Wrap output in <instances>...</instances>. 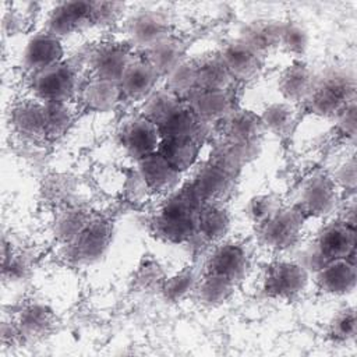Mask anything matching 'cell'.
Instances as JSON below:
<instances>
[{
	"mask_svg": "<svg viewBox=\"0 0 357 357\" xmlns=\"http://www.w3.org/2000/svg\"><path fill=\"white\" fill-rule=\"evenodd\" d=\"M202 205L204 202L190 184L172 192L152 222L155 234L169 243L190 241L197 236Z\"/></svg>",
	"mask_w": 357,
	"mask_h": 357,
	"instance_id": "6da1fadb",
	"label": "cell"
},
{
	"mask_svg": "<svg viewBox=\"0 0 357 357\" xmlns=\"http://www.w3.org/2000/svg\"><path fill=\"white\" fill-rule=\"evenodd\" d=\"M356 75L347 67H331L315 77L314 86L304 105L312 114L336 117L356 100Z\"/></svg>",
	"mask_w": 357,
	"mask_h": 357,
	"instance_id": "7a4b0ae2",
	"label": "cell"
},
{
	"mask_svg": "<svg viewBox=\"0 0 357 357\" xmlns=\"http://www.w3.org/2000/svg\"><path fill=\"white\" fill-rule=\"evenodd\" d=\"M356 226L339 219L321 229L315 240L304 250L298 259L307 271H317L324 264L339 258H354Z\"/></svg>",
	"mask_w": 357,
	"mask_h": 357,
	"instance_id": "3957f363",
	"label": "cell"
},
{
	"mask_svg": "<svg viewBox=\"0 0 357 357\" xmlns=\"http://www.w3.org/2000/svg\"><path fill=\"white\" fill-rule=\"evenodd\" d=\"M307 216L297 206H283L266 220L257 225V236L262 245L269 250L283 251L297 244Z\"/></svg>",
	"mask_w": 357,
	"mask_h": 357,
	"instance_id": "277c9868",
	"label": "cell"
},
{
	"mask_svg": "<svg viewBox=\"0 0 357 357\" xmlns=\"http://www.w3.org/2000/svg\"><path fill=\"white\" fill-rule=\"evenodd\" d=\"M113 225L103 218H91L86 226L66 245V257L77 265L98 262L109 250Z\"/></svg>",
	"mask_w": 357,
	"mask_h": 357,
	"instance_id": "5b68a950",
	"label": "cell"
},
{
	"mask_svg": "<svg viewBox=\"0 0 357 357\" xmlns=\"http://www.w3.org/2000/svg\"><path fill=\"white\" fill-rule=\"evenodd\" d=\"M78 89V78L74 66L61 61L31 77V91L42 103L70 102Z\"/></svg>",
	"mask_w": 357,
	"mask_h": 357,
	"instance_id": "8992f818",
	"label": "cell"
},
{
	"mask_svg": "<svg viewBox=\"0 0 357 357\" xmlns=\"http://www.w3.org/2000/svg\"><path fill=\"white\" fill-rule=\"evenodd\" d=\"M308 284V271L298 261H276L271 264L262 278V291L269 298L293 300Z\"/></svg>",
	"mask_w": 357,
	"mask_h": 357,
	"instance_id": "52a82bcc",
	"label": "cell"
},
{
	"mask_svg": "<svg viewBox=\"0 0 357 357\" xmlns=\"http://www.w3.org/2000/svg\"><path fill=\"white\" fill-rule=\"evenodd\" d=\"M340 197V188L328 173L318 172L310 176L301 185L298 202L296 204L304 215L326 216L336 208Z\"/></svg>",
	"mask_w": 357,
	"mask_h": 357,
	"instance_id": "ba28073f",
	"label": "cell"
},
{
	"mask_svg": "<svg viewBox=\"0 0 357 357\" xmlns=\"http://www.w3.org/2000/svg\"><path fill=\"white\" fill-rule=\"evenodd\" d=\"M119 142L135 160L158 152L162 142L159 127L144 114L127 120L119 131Z\"/></svg>",
	"mask_w": 357,
	"mask_h": 357,
	"instance_id": "9c48e42d",
	"label": "cell"
},
{
	"mask_svg": "<svg viewBox=\"0 0 357 357\" xmlns=\"http://www.w3.org/2000/svg\"><path fill=\"white\" fill-rule=\"evenodd\" d=\"M92 26L91 1H63L49 13L45 31L63 39Z\"/></svg>",
	"mask_w": 357,
	"mask_h": 357,
	"instance_id": "30bf717a",
	"label": "cell"
},
{
	"mask_svg": "<svg viewBox=\"0 0 357 357\" xmlns=\"http://www.w3.org/2000/svg\"><path fill=\"white\" fill-rule=\"evenodd\" d=\"M219 56L233 81L248 82L259 75L264 66V56L240 38L225 43Z\"/></svg>",
	"mask_w": 357,
	"mask_h": 357,
	"instance_id": "8fae6325",
	"label": "cell"
},
{
	"mask_svg": "<svg viewBox=\"0 0 357 357\" xmlns=\"http://www.w3.org/2000/svg\"><path fill=\"white\" fill-rule=\"evenodd\" d=\"M64 59V46L61 39L49 33L39 32L31 36L22 50V67L32 74L56 66Z\"/></svg>",
	"mask_w": 357,
	"mask_h": 357,
	"instance_id": "7c38bea8",
	"label": "cell"
},
{
	"mask_svg": "<svg viewBox=\"0 0 357 357\" xmlns=\"http://www.w3.org/2000/svg\"><path fill=\"white\" fill-rule=\"evenodd\" d=\"M126 31L134 46L146 50L170 35V24L162 13L142 10L127 20Z\"/></svg>",
	"mask_w": 357,
	"mask_h": 357,
	"instance_id": "4fadbf2b",
	"label": "cell"
},
{
	"mask_svg": "<svg viewBox=\"0 0 357 357\" xmlns=\"http://www.w3.org/2000/svg\"><path fill=\"white\" fill-rule=\"evenodd\" d=\"M357 280L354 258H339L324 264L315 271V283L321 291L331 296L353 293Z\"/></svg>",
	"mask_w": 357,
	"mask_h": 357,
	"instance_id": "5bb4252c",
	"label": "cell"
},
{
	"mask_svg": "<svg viewBox=\"0 0 357 357\" xmlns=\"http://www.w3.org/2000/svg\"><path fill=\"white\" fill-rule=\"evenodd\" d=\"M160 75L145 60H132L119 79L123 99L130 102L146 100L155 91Z\"/></svg>",
	"mask_w": 357,
	"mask_h": 357,
	"instance_id": "9a60e30c",
	"label": "cell"
},
{
	"mask_svg": "<svg viewBox=\"0 0 357 357\" xmlns=\"http://www.w3.org/2000/svg\"><path fill=\"white\" fill-rule=\"evenodd\" d=\"M234 177L225 169L209 162L195 173L190 185L204 204L222 202L231 192Z\"/></svg>",
	"mask_w": 357,
	"mask_h": 357,
	"instance_id": "2e32d148",
	"label": "cell"
},
{
	"mask_svg": "<svg viewBox=\"0 0 357 357\" xmlns=\"http://www.w3.org/2000/svg\"><path fill=\"white\" fill-rule=\"evenodd\" d=\"M128 47L120 43H102L89 54V67L93 77L117 81L132 61Z\"/></svg>",
	"mask_w": 357,
	"mask_h": 357,
	"instance_id": "e0dca14e",
	"label": "cell"
},
{
	"mask_svg": "<svg viewBox=\"0 0 357 357\" xmlns=\"http://www.w3.org/2000/svg\"><path fill=\"white\" fill-rule=\"evenodd\" d=\"M250 269V258L247 250L236 241H225L219 244L208 259V271L223 275L240 282Z\"/></svg>",
	"mask_w": 357,
	"mask_h": 357,
	"instance_id": "ac0fdd59",
	"label": "cell"
},
{
	"mask_svg": "<svg viewBox=\"0 0 357 357\" xmlns=\"http://www.w3.org/2000/svg\"><path fill=\"white\" fill-rule=\"evenodd\" d=\"M15 325L22 340L38 342L53 335L57 326V317L49 305L32 303L21 310Z\"/></svg>",
	"mask_w": 357,
	"mask_h": 357,
	"instance_id": "d6986e66",
	"label": "cell"
},
{
	"mask_svg": "<svg viewBox=\"0 0 357 357\" xmlns=\"http://www.w3.org/2000/svg\"><path fill=\"white\" fill-rule=\"evenodd\" d=\"M137 173L145 187L155 192H167L173 190L181 174L159 152L137 160Z\"/></svg>",
	"mask_w": 357,
	"mask_h": 357,
	"instance_id": "ffe728a7",
	"label": "cell"
},
{
	"mask_svg": "<svg viewBox=\"0 0 357 357\" xmlns=\"http://www.w3.org/2000/svg\"><path fill=\"white\" fill-rule=\"evenodd\" d=\"M315 74L311 67L303 60H293L291 64L284 67L278 78V91L289 103L305 102L314 82Z\"/></svg>",
	"mask_w": 357,
	"mask_h": 357,
	"instance_id": "44dd1931",
	"label": "cell"
},
{
	"mask_svg": "<svg viewBox=\"0 0 357 357\" xmlns=\"http://www.w3.org/2000/svg\"><path fill=\"white\" fill-rule=\"evenodd\" d=\"M192 112L206 124L223 121L234 109L231 95L226 91L197 89L185 100Z\"/></svg>",
	"mask_w": 357,
	"mask_h": 357,
	"instance_id": "7402d4cb",
	"label": "cell"
},
{
	"mask_svg": "<svg viewBox=\"0 0 357 357\" xmlns=\"http://www.w3.org/2000/svg\"><path fill=\"white\" fill-rule=\"evenodd\" d=\"M10 124L17 134L28 139L45 138V106L38 99H24L10 112Z\"/></svg>",
	"mask_w": 357,
	"mask_h": 357,
	"instance_id": "603a6c76",
	"label": "cell"
},
{
	"mask_svg": "<svg viewBox=\"0 0 357 357\" xmlns=\"http://www.w3.org/2000/svg\"><path fill=\"white\" fill-rule=\"evenodd\" d=\"M258 153L259 144L241 142L225 137V139L215 146L211 162L236 176L245 165L254 160Z\"/></svg>",
	"mask_w": 357,
	"mask_h": 357,
	"instance_id": "cb8c5ba5",
	"label": "cell"
},
{
	"mask_svg": "<svg viewBox=\"0 0 357 357\" xmlns=\"http://www.w3.org/2000/svg\"><path fill=\"white\" fill-rule=\"evenodd\" d=\"M82 105L98 113L112 112L123 99L117 81L92 77L79 92Z\"/></svg>",
	"mask_w": 357,
	"mask_h": 357,
	"instance_id": "d4e9b609",
	"label": "cell"
},
{
	"mask_svg": "<svg viewBox=\"0 0 357 357\" xmlns=\"http://www.w3.org/2000/svg\"><path fill=\"white\" fill-rule=\"evenodd\" d=\"M208 124L204 123L188 106L187 102H181L178 107L167 117V120L159 127L162 137H178L191 138L198 142L205 137Z\"/></svg>",
	"mask_w": 357,
	"mask_h": 357,
	"instance_id": "484cf974",
	"label": "cell"
},
{
	"mask_svg": "<svg viewBox=\"0 0 357 357\" xmlns=\"http://www.w3.org/2000/svg\"><path fill=\"white\" fill-rule=\"evenodd\" d=\"M223 128L226 138L259 144L265 132L261 116L248 109H233L223 120Z\"/></svg>",
	"mask_w": 357,
	"mask_h": 357,
	"instance_id": "4316f807",
	"label": "cell"
},
{
	"mask_svg": "<svg viewBox=\"0 0 357 357\" xmlns=\"http://www.w3.org/2000/svg\"><path fill=\"white\" fill-rule=\"evenodd\" d=\"M280 21L259 18L247 22L240 31V39L261 56L279 47Z\"/></svg>",
	"mask_w": 357,
	"mask_h": 357,
	"instance_id": "83f0119b",
	"label": "cell"
},
{
	"mask_svg": "<svg viewBox=\"0 0 357 357\" xmlns=\"http://www.w3.org/2000/svg\"><path fill=\"white\" fill-rule=\"evenodd\" d=\"M144 59L155 68L160 77H166L181 61L185 60L184 45L178 38L169 35L146 49Z\"/></svg>",
	"mask_w": 357,
	"mask_h": 357,
	"instance_id": "f1b7e54d",
	"label": "cell"
},
{
	"mask_svg": "<svg viewBox=\"0 0 357 357\" xmlns=\"http://www.w3.org/2000/svg\"><path fill=\"white\" fill-rule=\"evenodd\" d=\"M236 284L237 283L223 275L206 271V273L198 280L194 293L202 305L213 308L230 300Z\"/></svg>",
	"mask_w": 357,
	"mask_h": 357,
	"instance_id": "f546056e",
	"label": "cell"
},
{
	"mask_svg": "<svg viewBox=\"0 0 357 357\" xmlns=\"http://www.w3.org/2000/svg\"><path fill=\"white\" fill-rule=\"evenodd\" d=\"M230 229V215L220 202L204 204L198 216L197 236L206 241H220Z\"/></svg>",
	"mask_w": 357,
	"mask_h": 357,
	"instance_id": "4dcf8cb0",
	"label": "cell"
},
{
	"mask_svg": "<svg viewBox=\"0 0 357 357\" xmlns=\"http://www.w3.org/2000/svg\"><path fill=\"white\" fill-rule=\"evenodd\" d=\"M199 142L191 138L162 137L158 152L180 173L190 169L198 156Z\"/></svg>",
	"mask_w": 357,
	"mask_h": 357,
	"instance_id": "1f68e13d",
	"label": "cell"
},
{
	"mask_svg": "<svg viewBox=\"0 0 357 357\" xmlns=\"http://www.w3.org/2000/svg\"><path fill=\"white\" fill-rule=\"evenodd\" d=\"M197 63L198 89L226 91L230 88L233 79L226 70L219 53L212 56H204Z\"/></svg>",
	"mask_w": 357,
	"mask_h": 357,
	"instance_id": "d6a6232c",
	"label": "cell"
},
{
	"mask_svg": "<svg viewBox=\"0 0 357 357\" xmlns=\"http://www.w3.org/2000/svg\"><path fill=\"white\" fill-rule=\"evenodd\" d=\"M259 116L265 131H271L276 137H287L296 124V109L289 102L271 103Z\"/></svg>",
	"mask_w": 357,
	"mask_h": 357,
	"instance_id": "836d02e7",
	"label": "cell"
},
{
	"mask_svg": "<svg viewBox=\"0 0 357 357\" xmlns=\"http://www.w3.org/2000/svg\"><path fill=\"white\" fill-rule=\"evenodd\" d=\"M91 213L82 206H66L54 220V236L59 241L70 243L91 220Z\"/></svg>",
	"mask_w": 357,
	"mask_h": 357,
	"instance_id": "e575fe53",
	"label": "cell"
},
{
	"mask_svg": "<svg viewBox=\"0 0 357 357\" xmlns=\"http://www.w3.org/2000/svg\"><path fill=\"white\" fill-rule=\"evenodd\" d=\"M310 46V35L305 26L298 21H280L279 47L294 60H301Z\"/></svg>",
	"mask_w": 357,
	"mask_h": 357,
	"instance_id": "d590c367",
	"label": "cell"
},
{
	"mask_svg": "<svg viewBox=\"0 0 357 357\" xmlns=\"http://www.w3.org/2000/svg\"><path fill=\"white\" fill-rule=\"evenodd\" d=\"M45 106V138L56 139L64 135L74 121V110L70 102L43 103Z\"/></svg>",
	"mask_w": 357,
	"mask_h": 357,
	"instance_id": "8d00e7d4",
	"label": "cell"
},
{
	"mask_svg": "<svg viewBox=\"0 0 357 357\" xmlns=\"http://www.w3.org/2000/svg\"><path fill=\"white\" fill-rule=\"evenodd\" d=\"M181 102V98L176 96L169 89H156L145 100L142 114L160 127Z\"/></svg>",
	"mask_w": 357,
	"mask_h": 357,
	"instance_id": "74e56055",
	"label": "cell"
},
{
	"mask_svg": "<svg viewBox=\"0 0 357 357\" xmlns=\"http://www.w3.org/2000/svg\"><path fill=\"white\" fill-rule=\"evenodd\" d=\"M166 89L178 98H188L198 89L195 60L181 61L170 74L166 75Z\"/></svg>",
	"mask_w": 357,
	"mask_h": 357,
	"instance_id": "f35d334b",
	"label": "cell"
},
{
	"mask_svg": "<svg viewBox=\"0 0 357 357\" xmlns=\"http://www.w3.org/2000/svg\"><path fill=\"white\" fill-rule=\"evenodd\" d=\"M198 283L197 275L192 268H184L170 278H166L160 291L167 301L178 303L184 300L190 293L195 291Z\"/></svg>",
	"mask_w": 357,
	"mask_h": 357,
	"instance_id": "ab89813d",
	"label": "cell"
},
{
	"mask_svg": "<svg viewBox=\"0 0 357 357\" xmlns=\"http://www.w3.org/2000/svg\"><path fill=\"white\" fill-rule=\"evenodd\" d=\"M134 286L142 291L162 289L166 276L159 262L152 257H144L134 273Z\"/></svg>",
	"mask_w": 357,
	"mask_h": 357,
	"instance_id": "60d3db41",
	"label": "cell"
},
{
	"mask_svg": "<svg viewBox=\"0 0 357 357\" xmlns=\"http://www.w3.org/2000/svg\"><path fill=\"white\" fill-rule=\"evenodd\" d=\"M357 333V318L353 307L340 310L332 319L329 326V335L335 342L347 343L354 340Z\"/></svg>",
	"mask_w": 357,
	"mask_h": 357,
	"instance_id": "b9f144b4",
	"label": "cell"
},
{
	"mask_svg": "<svg viewBox=\"0 0 357 357\" xmlns=\"http://www.w3.org/2000/svg\"><path fill=\"white\" fill-rule=\"evenodd\" d=\"M124 4L117 1H91V21L92 26L113 25L123 14Z\"/></svg>",
	"mask_w": 357,
	"mask_h": 357,
	"instance_id": "7bdbcfd3",
	"label": "cell"
},
{
	"mask_svg": "<svg viewBox=\"0 0 357 357\" xmlns=\"http://www.w3.org/2000/svg\"><path fill=\"white\" fill-rule=\"evenodd\" d=\"M279 208L278 201L272 195H255L248 201L245 213L255 225H259Z\"/></svg>",
	"mask_w": 357,
	"mask_h": 357,
	"instance_id": "ee69618b",
	"label": "cell"
},
{
	"mask_svg": "<svg viewBox=\"0 0 357 357\" xmlns=\"http://www.w3.org/2000/svg\"><path fill=\"white\" fill-rule=\"evenodd\" d=\"M356 169L357 167H356L354 156H350L342 165H339V167L332 174V177L340 190L343 188V190L354 191L356 181H357V170Z\"/></svg>",
	"mask_w": 357,
	"mask_h": 357,
	"instance_id": "f6af8a7d",
	"label": "cell"
},
{
	"mask_svg": "<svg viewBox=\"0 0 357 357\" xmlns=\"http://www.w3.org/2000/svg\"><path fill=\"white\" fill-rule=\"evenodd\" d=\"M336 128L337 131L347 137L354 138L357 130V106L356 100L347 105L337 116H336Z\"/></svg>",
	"mask_w": 357,
	"mask_h": 357,
	"instance_id": "bcb514c9",
	"label": "cell"
}]
</instances>
